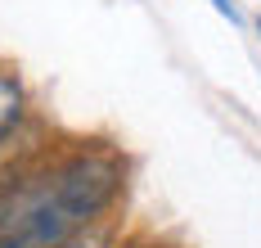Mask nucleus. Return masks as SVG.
<instances>
[{"label":"nucleus","instance_id":"obj_1","mask_svg":"<svg viewBox=\"0 0 261 248\" xmlns=\"http://www.w3.org/2000/svg\"><path fill=\"white\" fill-rule=\"evenodd\" d=\"M130 158L104 136L54 140L45 158L0 194V248H68L122 212Z\"/></svg>","mask_w":261,"mask_h":248},{"label":"nucleus","instance_id":"obj_2","mask_svg":"<svg viewBox=\"0 0 261 248\" xmlns=\"http://www.w3.org/2000/svg\"><path fill=\"white\" fill-rule=\"evenodd\" d=\"M50 149H54V127L41 117V113H32L14 136L0 140V194L9 190L36 158H45Z\"/></svg>","mask_w":261,"mask_h":248},{"label":"nucleus","instance_id":"obj_3","mask_svg":"<svg viewBox=\"0 0 261 248\" xmlns=\"http://www.w3.org/2000/svg\"><path fill=\"white\" fill-rule=\"evenodd\" d=\"M32 113H36L32 86L23 82V72H18V68H5V63H0V140L14 136Z\"/></svg>","mask_w":261,"mask_h":248},{"label":"nucleus","instance_id":"obj_4","mask_svg":"<svg viewBox=\"0 0 261 248\" xmlns=\"http://www.w3.org/2000/svg\"><path fill=\"white\" fill-rule=\"evenodd\" d=\"M122 239H126V226H122V217H113L95 230H86L81 239H72L68 248H122Z\"/></svg>","mask_w":261,"mask_h":248},{"label":"nucleus","instance_id":"obj_5","mask_svg":"<svg viewBox=\"0 0 261 248\" xmlns=\"http://www.w3.org/2000/svg\"><path fill=\"white\" fill-rule=\"evenodd\" d=\"M207 5L221 14V18H225V23H230V28H243V9H239L234 0H207Z\"/></svg>","mask_w":261,"mask_h":248},{"label":"nucleus","instance_id":"obj_6","mask_svg":"<svg viewBox=\"0 0 261 248\" xmlns=\"http://www.w3.org/2000/svg\"><path fill=\"white\" fill-rule=\"evenodd\" d=\"M122 248H158V244H140V239H122Z\"/></svg>","mask_w":261,"mask_h":248},{"label":"nucleus","instance_id":"obj_7","mask_svg":"<svg viewBox=\"0 0 261 248\" xmlns=\"http://www.w3.org/2000/svg\"><path fill=\"white\" fill-rule=\"evenodd\" d=\"M257 36H261V18H257Z\"/></svg>","mask_w":261,"mask_h":248}]
</instances>
